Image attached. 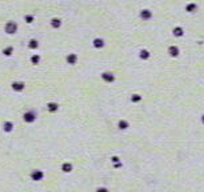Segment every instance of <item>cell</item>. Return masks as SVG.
I'll return each mask as SVG.
<instances>
[{"label":"cell","mask_w":204,"mask_h":192,"mask_svg":"<svg viewBox=\"0 0 204 192\" xmlns=\"http://www.w3.org/2000/svg\"><path fill=\"white\" fill-rule=\"evenodd\" d=\"M203 117H204V116H203ZM203 120H204V119H203Z\"/></svg>","instance_id":"cell-1"}]
</instances>
